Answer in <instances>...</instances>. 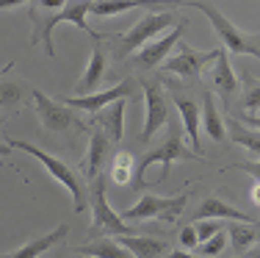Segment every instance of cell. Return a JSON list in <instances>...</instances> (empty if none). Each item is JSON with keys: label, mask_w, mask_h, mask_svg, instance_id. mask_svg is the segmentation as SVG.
Returning a JSON list of instances; mask_svg holds the SVG:
<instances>
[{"label": "cell", "mask_w": 260, "mask_h": 258, "mask_svg": "<svg viewBox=\"0 0 260 258\" xmlns=\"http://www.w3.org/2000/svg\"><path fill=\"white\" fill-rule=\"evenodd\" d=\"M89 11H91V0H75V3H67L61 11H47V9H42V6L34 0V3H30V11H28L30 22H34V36H30V42H34V45L42 42L47 56H55L53 28L61 25V22H72V25H78L83 34H89L91 39L100 45L105 36L89 28V22H86V14H89Z\"/></svg>", "instance_id": "6da1fadb"}, {"label": "cell", "mask_w": 260, "mask_h": 258, "mask_svg": "<svg viewBox=\"0 0 260 258\" xmlns=\"http://www.w3.org/2000/svg\"><path fill=\"white\" fill-rule=\"evenodd\" d=\"M6 145L17 147V150H25L28 156H34L36 161L42 164V167L50 172L53 181H58L61 186H64L67 192H70L72 206H75V211H78V214L89 208V186H86L83 178H80L78 172L72 169L67 161H61V158H55V156H50V153H45L42 147H34L30 142H20V139H6Z\"/></svg>", "instance_id": "7a4b0ae2"}, {"label": "cell", "mask_w": 260, "mask_h": 258, "mask_svg": "<svg viewBox=\"0 0 260 258\" xmlns=\"http://www.w3.org/2000/svg\"><path fill=\"white\" fill-rule=\"evenodd\" d=\"M183 20H177L175 11H150V14H144L139 22H136L130 31L125 34H114V36H105V42H111V45L116 47V56L125 59L127 53H136V50H144L150 42L158 39L160 31L166 28H177Z\"/></svg>", "instance_id": "3957f363"}, {"label": "cell", "mask_w": 260, "mask_h": 258, "mask_svg": "<svg viewBox=\"0 0 260 258\" xmlns=\"http://www.w3.org/2000/svg\"><path fill=\"white\" fill-rule=\"evenodd\" d=\"M191 6H194V9H200L202 14L210 20L216 36H219L221 45H224L230 53H235V56H255L260 61V31H244V28H238L235 22L227 20V17L221 14L216 6L205 3V0H197V3H191Z\"/></svg>", "instance_id": "277c9868"}, {"label": "cell", "mask_w": 260, "mask_h": 258, "mask_svg": "<svg viewBox=\"0 0 260 258\" xmlns=\"http://www.w3.org/2000/svg\"><path fill=\"white\" fill-rule=\"evenodd\" d=\"M205 161L202 156H197L191 147H185V142L180 139V133L177 131H172L169 136H166V142L160 145V147H155V150H150V153H144L141 156V161L136 164V181H133V189H147L150 183L144 181V172L152 167V164H160V181H166V175H169V167L175 161Z\"/></svg>", "instance_id": "5b68a950"}, {"label": "cell", "mask_w": 260, "mask_h": 258, "mask_svg": "<svg viewBox=\"0 0 260 258\" xmlns=\"http://www.w3.org/2000/svg\"><path fill=\"white\" fill-rule=\"evenodd\" d=\"M89 208H91V236H133V228L111 208L108 194H105V178H94L89 186Z\"/></svg>", "instance_id": "8992f818"}, {"label": "cell", "mask_w": 260, "mask_h": 258, "mask_svg": "<svg viewBox=\"0 0 260 258\" xmlns=\"http://www.w3.org/2000/svg\"><path fill=\"white\" fill-rule=\"evenodd\" d=\"M188 192L177 194V197H160V194H141V200L136 206L125 208L122 219L125 222H141V219H164V222H175L183 214V208L188 206Z\"/></svg>", "instance_id": "52a82bcc"}, {"label": "cell", "mask_w": 260, "mask_h": 258, "mask_svg": "<svg viewBox=\"0 0 260 258\" xmlns=\"http://www.w3.org/2000/svg\"><path fill=\"white\" fill-rule=\"evenodd\" d=\"M30 97H34V106L36 114L42 120V128L45 131H55V133H64V131H83V122L78 120V114L72 108H67L64 103L47 97L45 92L39 89H30Z\"/></svg>", "instance_id": "ba28073f"}, {"label": "cell", "mask_w": 260, "mask_h": 258, "mask_svg": "<svg viewBox=\"0 0 260 258\" xmlns=\"http://www.w3.org/2000/svg\"><path fill=\"white\" fill-rule=\"evenodd\" d=\"M136 92V81L133 78H125V81H119L116 86H111V89L105 92H94V95H86V97H58V103H64L67 108H72V111H89V114H100L103 108L114 106L116 100H127V97H133Z\"/></svg>", "instance_id": "9c48e42d"}, {"label": "cell", "mask_w": 260, "mask_h": 258, "mask_svg": "<svg viewBox=\"0 0 260 258\" xmlns=\"http://www.w3.org/2000/svg\"><path fill=\"white\" fill-rule=\"evenodd\" d=\"M144 92V128H141V142H150L152 136L166 125L169 120V103L158 81H141Z\"/></svg>", "instance_id": "30bf717a"}, {"label": "cell", "mask_w": 260, "mask_h": 258, "mask_svg": "<svg viewBox=\"0 0 260 258\" xmlns=\"http://www.w3.org/2000/svg\"><path fill=\"white\" fill-rule=\"evenodd\" d=\"M219 56H221L219 47L200 53V50H194V47L183 45L180 50L175 53V56H169V59L164 61V64H160V70H164V72H177L180 78H194V75H200L202 67L210 64V61H216Z\"/></svg>", "instance_id": "8fae6325"}, {"label": "cell", "mask_w": 260, "mask_h": 258, "mask_svg": "<svg viewBox=\"0 0 260 258\" xmlns=\"http://www.w3.org/2000/svg\"><path fill=\"white\" fill-rule=\"evenodd\" d=\"M185 25H188V22L183 20L180 25H177V28H172L166 36H160V39L150 42V45H147L141 53H136V64H139L141 70H155V67H160L166 59H169L172 47H175L177 42L183 39V31H185Z\"/></svg>", "instance_id": "7c38bea8"}, {"label": "cell", "mask_w": 260, "mask_h": 258, "mask_svg": "<svg viewBox=\"0 0 260 258\" xmlns=\"http://www.w3.org/2000/svg\"><path fill=\"white\" fill-rule=\"evenodd\" d=\"M111 139L105 136V133L100 131V128H91V136H89V150H86L83 161H80V169H83V175L89 178V181H94V178H100V169L103 164L108 161L111 156Z\"/></svg>", "instance_id": "4fadbf2b"}, {"label": "cell", "mask_w": 260, "mask_h": 258, "mask_svg": "<svg viewBox=\"0 0 260 258\" xmlns=\"http://www.w3.org/2000/svg\"><path fill=\"white\" fill-rule=\"evenodd\" d=\"M67 233H70V225H67V222H61L55 231L45 233V236L30 239L28 244H22V247L11 250V253H3L0 258H39L42 253H47L50 247H55L58 242H64V239H67Z\"/></svg>", "instance_id": "5bb4252c"}, {"label": "cell", "mask_w": 260, "mask_h": 258, "mask_svg": "<svg viewBox=\"0 0 260 258\" xmlns=\"http://www.w3.org/2000/svg\"><path fill=\"white\" fill-rule=\"evenodd\" d=\"M197 219H235V222H241V225H260L249 217V214H244L241 208L224 203L221 197H205L202 200L200 211H197Z\"/></svg>", "instance_id": "9a60e30c"}, {"label": "cell", "mask_w": 260, "mask_h": 258, "mask_svg": "<svg viewBox=\"0 0 260 258\" xmlns=\"http://www.w3.org/2000/svg\"><path fill=\"white\" fill-rule=\"evenodd\" d=\"M175 108L180 111V120H183V128H185V133H188V145H191V150L197 153V156H202V150H200V103L197 100H191V97H177L175 95ZM205 158V156H202Z\"/></svg>", "instance_id": "2e32d148"}, {"label": "cell", "mask_w": 260, "mask_h": 258, "mask_svg": "<svg viewBox=\"0 0 260 258\" xmlns=\"http://www.w3.org/2000/svg\"><path fill=\"white\" fill-rule=\"evenodd\" d=\"M125 108H127V100H116L114 106L94 114V125L100 128L111 142H119L122 133H125Z\"/></svg>", "instance_id": "e0dca14e"}, {"label": "cell", "mask_w": 260, "mask_h": 258, "mask_svg": "<svg viewBox=\"0 0 260 258\" xmlns=\"http://www.w3.org/2000/svg\"><path fill=\"white\" fill-rule=\"evenodd\" d=\"M105 67H108L105 50H103L100 45H94V50H91V56H89V67H86L83 78L78 81V92H80V97L94 95L97 83H100V81H103V75H105Z\"/></svg>", "instance_id": "ac0fdd59"}, {"label": "cell", "mask_w": 260, "mask_h": 258, "mask_svg": "<svg viewBox=\"0 0 260 258\" xmlns=\"http://www.w3.org/2000/svg\"><path fill=\"white\" fill-rule=\"evenodd\" d=\"M119 244L133 258H160L166 253V242L152 236H119Z\"/></svg>", "instance_id": "d6986e66"}, {"label": "cell", "mask_w": 260, "mask_h": 258, "mask_svg": "<svg viewBox=\"0 0 260 258\" xmlns=\"http://www.w3.org/2000/svg\"><path fill=\"white\" fill-rule=\"evenodd\" d=\"M202 128H205V133L213 142H224L227 139V125H224V120H221V114L216 111V103H213V95H210V92L202 95Z\"/></svg>", "instance_id": "ffe728a7"}, {"label": "cell", "mask_w": 260, "mask_h": 258, "mask_svg": "<svg viewBox=\"0 0 260 258\" xmlns=\"http://www.w3.org/2000/svg\"><path fill=\"white\" fill-rule=\"evenodd\" d=\"M213 86H216V92H221L224 97H230V95H235L238 92V75H235V70H233V64H230V59H227V53L221 50V56L213 61Z\"/></svg>", "instance_id": "44dd1931"}, {"label": "cell", "mask_w": 260, "mask_h": 258, "mask_svg": "<svg viewBox=\"0 0 260 258\" xmlns=\"http://www.w3.org/2000/svg\"><path fill=\"white\" fill-rule=\"evenodd\" d=\"M75 253H83L86 258H133L116 239H94L83 247H75Z\"/></svg>", "instance_id": "7402d4cb"}, {"label": "cell", "mask_w": 260, "mask_h": 258, "mask_svg": "<svg viewBox=\"0 0 260 258\" xmlns=\"http://www.w3.org/2000/svg\"><path fill=\"white\" fill-rule=\"evenodd\" d=\"M111 181H114L116 186H133L136 169H133V156H130L127 150L116 153L114 164H111Z\"/></svg>", "instance_id": "603a6c76"}, {"label": "cell", "mask_w": 260, "mask_h": 258, "mask_svg": "<svg viewBox=\"0 0 260 258\" xmlns=\"http://www.w3.org/2000/svg\"><path fill=\"white\" fill-rule=\"evenodd\" d=\"M227 236H230V247H233V253H238V255L249 253V247L257 242V231H255V225H233V228H227Z\"/></svg>", "instance_id": "cb8c5ba5"}, {"label": "cell", "mask_w": 260, "mask_h": 258, "mask_svg": "<svg viewBox=\"0 0 260 258\" xmlns=\"http://www.w3.org/2000/svg\"><path fill=\"white\" fill-rule=\"evenodd\" d=\"M230 136H233V142H238L241 147H246L252 156L260 158V131H255V128H244L238 120H233L230 122Z\"/></svg>", "instance_id": "d4e9b609"}, {"label": "cell", "mask_w": 260, "mask_h": 258, "mask_svg": "<svg viewBox=\"0 0 260 258\" xmlns=\"http://www.w3.org/2000/svg\"><path fill=\"white\" fill-rule=\"evenodd\" d=\"M139 0H97V3H91V11L89 14L94 17H114V14H125L130 9H139Z\"/></svg>", "instance_id": "484cf974"}, {"label": "cell", "mask_w": 260, "mask_h": 258, "mask_svg": "<svg viewBox=\"0 0 260 258\" xmlns=\"http://www.w3.org/2000/svg\"><path fill=\"white\" fill-rule=\"evenodd\" d=\"M14 70V64H6L3 70H0V75H6V72ZM22 83H0V106H17V103L22 100Z\"/></svg>", "instance_id": "4316f807"}, {"label": "cell", "mask_w": 260, "mask_h": 258, "mask_svg": "<svg viewBox=\"0 0 260 258\" xmlns=\"http://www.w3.org/2000/svg\"><path fill=\"white\" fill-rule=\"evenodd\" d=\"M194 228H197V236H200V244L213 239V236H219L221 231H227L219 219H194Z\"/></svg>", "instance_id": "83f0119b"}, {"label": "cell", "mask_w": 260, "mask_h": 258, "mask_svg": "<svg viewBox=\"0 0 260 258\" xmlns=\"http://www.w3.org/2000/svg\"><path fill=\"white\" fill-rule=\"evenodd\" d=\"M224 247H227V233L221 231L219 236H213V239H208V242H202L197 250H200L202 258H213V255H219Z\"/></svg>", "instance_id": "f1b7e54d"}, {"label": "cell", "mask_w": 260, "mask_h": 258, "mask_svg": "<svg viewBox=\"0 0 260 258\" xmlns=\"http://www.w3.org/2000/svg\"><path fill=\"white\" fill-rule=\"evenodd\" d=\"M244 111L246 114L260 111V81H249V89L244 92Z\"/></svg>", "instance_id": "f546056e"}, {"label": "cell", "mask_w": 260, "mask_h": 258, "mask_svg": "<svg viewBox=\"0 0 260 258\" xmlns=\"http://www.w3.org/2000/svg\"><path fill=\"white\" fill-rule=\"evenodd\" d=\"M180 247L185 250V253H191V250L200 247V236H197L194 225H185V228L180 231Z\"/></svg>", "instance_id": "4dcf8cb0"}, {"label": "cell", "mask_w": 260, "mask_h": 258, "mask_svg": "<svg viewBox=\"0 0 260 258\" xmlns=\"http://www.w3.org/2000/svg\"><path fill=\"white\" fill-rule=\"evenodd\" d=\"M230 169H241V172H246V175H252L255 181L260 183V161H255V164H233Z\"/></svg>", "instance_id": "1f68e13d"}, {"label": "cell", "mask_w": 260, "mask_h": 258, "mask_svg": "<svg viewBox=\"0 0 260 258\" xmlns=\"http://www.w3.org/2000/svg\"><path fill=\"white\" fill-rule=\"evenodd\" d=\"M244 122H249V125L255 128V131H260V114H246V117H244Z\"/></svg>", "instance_id": "d6a6232c"}, {"label": "cell", "mask_w": 260, "mask_h": 258, "mask_svg": "<svg viewBox=\"0 0 260 258\" xmlns=\"http://www.w3.org/2000/svg\"><path fill=\"white\" fill-rule=\"evenodd\" d=\"M252 203H255V206H260V183H255V186H252Z\"/></svg>", "instance_id": "836d02e7"}, {"label": "cell", "mask_w": 260, "mask_h": 258, "mask_svg": "<svg viewBox=\"0 0 260 258\" xmlns=\"http://www.w3.org/2000/svg\"><path fill=\"white\" fill-rule=\"evenodd\" d=\"M166 258H202V255H194V253H185L183 250V253H169Z\"/></svg>", "instance_id": "e575fe53"}, {"label": "cell", "mask_w": 260, "mask_h": 258, "mask_svg": "<svg viewBox=\"0 0 260 258\" xmlns=\"http://www.w3.org/2000/svg\"><path fill=\"white\" fill-rule=\"evenodd\" d=\"M11 150H14V147H11V145H0V156H9Z\"/></svg>", "instance_id": "d590c367"}, {"label": "cell", "mask_w": 260, "mask_h": 258, "mask_svg": "<svg viewBox=\"0 0 260 258\" xmlns=\"http://www.w3.org/2000/svg\"><path fill=\"white\" fill-rule=\"evenodd\" d=\"M6 120H9V117H3V114H0V128H3V125H6Z\"/></svg>", "instance_id": "8d00e7d4"}, {"label": "cell", "mask_w": 260, "mask_h": 258, "mask_svg": "<svg viewBox=\"0 0 260 258\" xmlns=\"http://www.w3.org/2000/svg\"><path fill=\"white\" fill-rule=\"evenodd\" d=\"M53 258H64V253H55V255H53Z\"/></svg>", "instance_id": "74e56055"}, {"label": "cell", "mask_w": 260, "mask_h": 258, "mask_svg": "<svg viewBox=\"0 0 260 258\" xmlns=\"http://www.w3.org/2000/svg\"><path fill=\"white\" fill-rule=\"evenodd\" d=\"M235 258H244V255H235Z\"/></svg>", "instance_id": "f35d334b"}]
</instances>
